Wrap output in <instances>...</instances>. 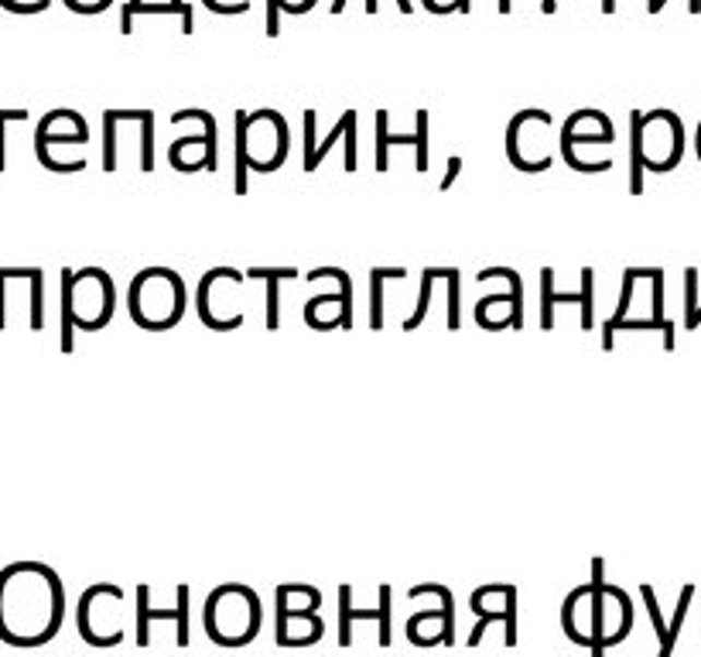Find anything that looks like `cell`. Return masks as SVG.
<instances>
[{
	"mask_svg": "<svg viewBox=\"0 0 701 657\" xmlns=\"http://www.w3.org/2000/svg\"><path fill=\"white\" fill-rule=\"evenodd\" d=\"M449 329L452 333H459V325H462V312H459V288H462V282H459V271L455 267H449Z\"/></svg>",
	"mask_w": 701,
	"mask_h": 657,
	"instance_id": "cb8c5ba5",
	"label": "cell"
},
{
	"mask_svg": "<svg viewBox=\"0 0 701 657\" xmlns=\"http://www.w3.org/2000/svg\"><path fill=\"white\" fill-rule=\"evenodd\" d=\"M691 596H694V586H685V589H681V599H678V610H674V620H670V626H667V637L661 641V654H657V657H670L674 644H678V634H681V626H685Z\"/></svg>",
	"mask_w": 701,
	"mask_h": 657,
	"instance_id": "d6986e66",
	"label": "cell"
},
{
	"mask_svg": "<svg viewBox=\"0 0 701 657\" xmlns=\"http://www.w3.org/2000/svg\"><path fill=\"white\" fill-rule=\"evenodd\" d=\"M698 325H701V306L694 309V315H691V322H688V333H691V329H698Z\"/></svg>",
	"mask_w": 701,
	"mask_h": 657,
	"instance_id": "f546056e",
	"label": "cell"
},
{
	"mask_svg": "<svg viewBox=\"0 0 701 657\" xmlns=\"http://www.w3.org/2000/svg\"><path fill=\"white\" fill-rule=\"evenodd\" d=\"M592 277H595V271L585 267L582 271V291L579 295H558L555 291V271L544 267L540 271V295H544V301H540V325L544 329H555V306L579 301V306H582V329H585V333H592V329H595V309H592L595 288H592Z\"/></svg>",
	"mask_w": 701,
	"mask_h": 657,
	"instance_id": "9c48e42d",
	"label": "cell"
},
{
	"mask_svg": "<svg viewBox=\"0 0 701 657\" xmlns=\"http://www.w3.org/2000/svg\"><path fill=\"white\" fill-rule=\"evenodd\" d=\"M66 4L75 14H99V11H107L114 0H66Z\"/></svg>",
	"mask_w": 701,
	"mask_h": 657,
	"instance_id": "484cf974",
	"label": "cell"
},
{
	"mask_svg": "<svg viewBox=\"0 0 701 657\" xmlns=\"http://www.w3.org/2000/svg\"><path fill=\"white\" fill-rule=\"evenodd\" d=\"M377 623H380V647H391V586H380V602H377Z\"/></svg>",
	"mask_w": 701,
	"mask_h": 657,
	"instance_id": "603a6c76",
	"label": "cell"
},
{
	"mask_svg": "<svg viewBox=\"0 0 701 657\" xmlns=\"http://www.w3.org/2000/svg\"><path fill=\"white\" fill-rule=\"evenodd\" d=\"M377 4L380 0H367V14H377ZM343 8H346V0H332V14H343ZM397 8L404 14H411V0H397Z\"/></svg>",
	"mask_w": 701,
	"mask_h": 657,
	"instance_id": "4316f807",
	"label": "cell"
},
{
	"mask_svg": "<svg viewBox=\"0 0 701 657\" xmlns=\"http://www.w3.org/2000/svg\"><path fill=\"white\" fill-rule=\"evenodd\" d=\"M131 319L141 329L162 333V329L175 325L186 312V285L181 277L168 267H147L131 282Z\"/></svg>",
	"mask_w": 701,
	"mask_h": 657,
	"instance_id": "277c9868",
	"label": "cell"
},
{
	"mask_svg": "<svg viewBox=\"0 0 701 657\" xmlns=\"http://www.w3.org/2000/svg\"><path fill=\"white\" fill-rule=\"evenodd\" d=\"M151 589L141 586L138 589V644L147 647L151 644V620H158V623H175L178 626V634H175V644L178 647H189V586H178V602H175V610H151V602H147Z\"/></svg>",
	"mask_w": 701,
	"mask_h": 657,
	"instance_id": "30bf717a",
	"label": "cell"
},
{
	"mask_svg": "<svg viewBox=\"0 0 701 657\" xmlns=\"http://www.w3.org/2000/svg\"><path fill=\"white\" fill-rule=\"evenodd\" d=\"M606 562L595 559L592 562V589H589V606H592V630H589V641H592V657H606V593H603V583H606Z\"/></svg>",
	"mask_w": 701,
	"mask_h": 657,
	"instance_id": "4fadbf2b",
	"label": "cell"
},
{
	"mask_svg": "<svg viewBox=\"0 0 701 657\" xmlns=\"http://www.w3.org/2000/svg\"><path fill=\"white\" fill-rule=\"evenodd\" d=\"M489 277H503V282L510 285V295L483 298L479 309H476V322L483 329H492V333L500 329V322H503V329L513 325V333L516 329H524V282H521V274L510 271V267H483L479 282H489Z\"/></svg>",
	"mask_w": 701,
	"mask_h": 657,
	"instance_id": "52a82bcc",
	"label": "cell"
},
{
	"mask_svg": "<svg viewBox=\"0 0 701 657\" xmlns=\"http://www.w3.org/2000/svg\"><path fill=\"white\" fill-rule=\"evenodd\" d=\"M288 155V123L277 110L237 114V195L247 192V171H277Z\"/></svg>",
	"mask_w": 701,
	"mask_h": 657,
	"instance_id": "7a4b0ae2",
	"label": "cell"
},
{
	"mask_svg": "<svg viewBox=\"0 0 701 657\" xmlns=\"http://www.w3.org/2000/svg\"><path fill=\"white\" fill-rule=\"evenodd\" d=\"M685 329H688V322H691V315H694V309H698V271L694 267H688L685 271Z\"/></svg>",
	"mask_w": 701,
	"mask_h": 657,
	"instance_id": "d4e9b609",
	"label": "cell"
},
{
	"mask_svg": "<svg viewBox=\"0 0 701 657\" xmlns=\"http://www.w3.org/2000/svg\"><path fill=\"white\" fill-rule=\"evenodd\" d=\"M473 610H476V617H479V623H476V630H473V637H470V647H476L479 641H483V630L489 626V623H503L507 626V634H503V644L507 647H513L516 644V589L513 586H507V593H503V602H486V599H479L476 593H473Z\"/></svg>",
	"mask_w": 701,
	"mask_h": 657,
	"instance_id": "8fae6325",
	"label": "cell"
},
{
	"mask_svg": "<svg viewBox=\"0 0 701 657\" xmlns=\"http://www.w3.org/2000/svg\"><path fill=\"white\" fill-rule=\"evenodd\" d=\"M110 589L114 586H90L80 596V606H75V613H96V620H80V634L93 647H117L123 641V623H120V602L123 599H114L107 606V613H103V602H107Z\"/></svg>",
	"mask_w": 701,
	"mask_h": 657,
	"instance_id": "ba28073f",
	"label": "cell"
},
{
	"mask_svg": "<svg viewBox=\"0 0 701 657\" xmlns=\"http://www.w3.org/2000/svg\"><path fill=\"white\" fill-rule=\"evenodd\" d=\"M404 274H407L404 267H373L370 271V329L373 333L383 329V285Z\"/></svg>",
	"mask_w": 701,
	"mask_h": 657,
	"instance_id": "e0dca14e",
	"label": "cell"
},
{
	"mask_svg": "<svg viewBox=\"0 0 701 657\" xmlns=\"http://www.w3.org/2000/svg\"><path fill=\"white\" fill-rule=\"evenodd\" d=\"M353 644V589L340 586V647Z\"/></svg>",
	"mask_w": 701,
	"mask_h": 657,
	"instance_id": "7402d4cb",
	"label": "cell"
},
{
	"mask_svg": "<svg viewBox=\"0 0 701 657\" xmlns=\"http://www.w3.org/2000/svg\"><path fill=\"white\" fill-rule=\"evenodd\" d=\"M261 599L247 586H219L205 599V634L223 647H243L261 630Z\"/></svg>",
	"mask_w": 701,
	"mask_h": 657,
	"instance_id": "3957f363",
	"label": "cell"
},
{
	"mask_svg": "<svg viewBox=\"0 0 701 657\" xmlns=\"http://www.w3.org/2000/svg\"><path fill=\"white\" fill-rule=\"evenodd\" d=\"M664 4H667V0H651V4H646V11H651V14H657V11H661Z\"/></svg>",
	"mask_w": 701,
	"mask_h": 657,
	"instance_id": "4dcf8cb0",
	"label": "cell"
},
{
	"mask_svg": "<svg viewBox=\"0 0 701 657\" xmlns=\"http://www.w3.org/2000/svg\"><path fill=\"white\" fill-rule=\"evenodd\" d=\"M295 274H298L295 267H250L247 271V277L268 285V329L271 333L277 329V285L284 282V277H295Z\"/></svg>",
	"mask_w": 701,
	"mask_h": 657,
	"instance_id": "2e32d148",
	"label": "cell"
},
{
	"mask_svg": "<svg viewBox=\"0 0 701 657\" xmlns=\"http://www.w3.org/2000/svg\"><path fill=\"white\" fill-rule=\"evenodd\" d=\"M603 11L613 14V11H616V0H603Z\"/></svg>",
	"mask_w": 701,
	"mask_h": 657,
	"instance_id": "1f68e13d",
	"label": "cell"
},
{
	"mask_svg": "<svg viewBox=\"0 0 701 657\" xmlns=\"http://www.w3.org/2000/svg\"><path fill=\"white\" fill-rule=\"evenodd\" d=\"M510 8H513L510 0H500V14H510Z\"/></svg>",
	"mask_w": 701,
	"mask_h": 657,
	"instance_id": "d6a6232c",
	"label": "cell"
},
{
	"mask_svg": "<svg viewBox=\"0 0 701 657\" xmlns=\"http://www.w3.org/2000/svg\"><path fill=\"white\" fill-rule=\"evenodd\" d=\"M62 295L72 309V322H80L86 333H96V329H103L114 319L117 291H114V277L107 271H99V267H90L80 274L66 271Z\"/></svg>",
	"mask_w": 701,
	"mask_h": 657,
	"instance_id": "5b68a950",
	"label": "cell"
},
{
	"mask_svg": "<svg viewBox=\"0 0 701 657\" xmlns=\"http://www.w3.org/2000/svg\"><path fill=\"white\" fill-rule=\"evenodd\" d=\"M195 144L205 151L202 162H210L205 168H216V120H213V117H210V123H205V134H202V138H178V141L171 144L168 158H171V168H175V171H186V158H189V151H192Z\"/></svg>",
	"mask_w": 701,
	"mask_h": 657,
	"instance_id": "5bb4252c",
	"label": "cell"
},
{
	"mask_svg": "<svg viewBox=\"0 0 701 657\" xmlns=\"http://www.w3.org/2000/svg\"><path fill=\"white\" fill-rule=\"evenodd\" d=\"M141 4H144V0H127V4H123V11H120V32H123V35L134 32V17H131V14H134V8H141Z\"/></svg>",
	"mask_w": 701,
	"mask_h": 657,
	"instance_id": "83f0119b",
	"label": "cell"
},
{
	"mask_svg": "<svg viewBox=\"0 0 701 657\" xmlns=\"http://www.w3.org/2000/svg\"><path fill=\"white\" fill-rule=\"evenodd\" d=\"M349 123H356V110H346V114L340 117V123H335V128H332V134H329L322 144H316V151H311V155L305 158V171H316V168H319V162H322V158L329 155V151H332L335 138H343Z\"/></svg>",
	"mask_w": 701,
	"mask_h": 657,
	"instance_id": "ffe728a7",
	"label": "cell"
},
{
	"mask_svg": "<svg viewBox=\"0 0 701 657\" xmlns=\"http://www.w3.org/2000/svg\"><path fill=\"white\" fill-rule=\"evenodd\" d=\"M240 295V274L229 267L205 271L202 285H199V315L202 322L216 329V333H229V329L243 325L240 306H233Z\"/></svg>",
	"mask_w": 701,
	"mask_h": 657,
	"instance_id": "8992f818",
	"label": "cell"
},
{
	"mask_svg": "<svg viewBox=\"0 0 701 657\" xmlns=\"http://www.w3.org/2000/svg\"><path fill=\"white\" fill-rule=\"evenodd\" d=\"M459 171H462V158H459V155H452V158H449V175H445V179H441V189H452V182H455V175H459Z\"/></svg>",
	"mask_w": 701,
	"mask_h": 657,
	"instance_id": "f1b7e54d",
	"label": "cell"
},
{
	"mask_svg": "<svg viewBox=\"0 0 701 657\" xmlns=\"http://www.w3.org/2000/svg\"><path fill=\"white\" fill-rule=\"evenodd\" d=\"M640 277H651V267H627V274H622L619 309H616V315L603 325V349H613V336L619 333V325L627 322V315H630V301H633V285L640 282Z\"/></svg>",
	"mask_w": 701,
	"mask_h": 657,
	"instance_id": "9a60e30c",
	"label": "cell"
},
{
	"mask_svg": "<svg viewBox=\"0 0 701 657\" xmlns=\"http://www.w3.org/2000/svg\"><path fill=\"white\" fill-rule=\"evenodd\" d=\"M438 274H441V267H428V271L421 274L418 309H414V315H411V319H404V329H407V333H411V329H418V325L425 322V315H428V298H431V288H435V282H438Z\"/></svg>",
	"mask_w": 701,
	"mask_h": 657,
	"instance_id": "44dd1931",
	"label": "cell"
},
{
	"mask_svg": "<svg viewBox=\"0 0 701 657\" xmlns=\"http://www.w3.org/2000/svg\"><path fill=\"white\" fill-rule=\"evenodd\" d=\"M391 144H414L418 147V162H414V168H418L421 175L431 168L428 165V110H418V134L414 138H394V134H387V110H377V171H387L391 168V162H387V147Z\"/></svg>",
	"mask_w": 701,
	"mask_h": 657,
	"instance_id": "7c38bea8",
	"label": "cell"
},
{
	"mask_svg": "<svg viewBox=\"0 0 701 657\" xmlns=\"http://www.w3.org/2000/svg\"><path fill=\"white\" fill-rule=\"evenodd\" d=\"M66 596L48 565L21 562L0 572V637L17 647H38L59 634Z\"/></svg>",
	"mask_w": 701,
	"mask_h": 657,
	"instance_id": "6da1fadb",
	"label": "cell"
},
{
	"mask_svg": "<svg viewBox=\"0 0 701 657\" xmlns=\"http://www.w3.org/2000/svg\"><path fill=\"white\" fill-rule=\"evenodd\" d=\"M640 120L643 114H630V134H633V144H630V192L640 195L643 192V141H640Z\"/></svg>",
	"mask_w": 701,
	"mask_h": 657,
	"instance_id": "ac0fdd59",
	"label": "cell"
}]
</instances>
